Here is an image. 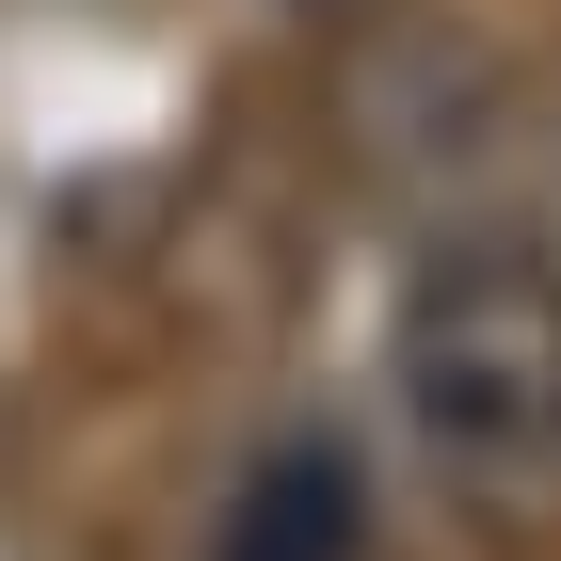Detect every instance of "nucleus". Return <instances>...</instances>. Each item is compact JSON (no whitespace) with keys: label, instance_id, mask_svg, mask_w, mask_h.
<instances>
[{"label":"nucleus","instance_id":"obj_3","mask_svg":"<svg viewBox=\"0 0 561 561\" xmlns=\"http://www.w3.org/2000/svg\"><path fill=\"white\" fill-rule=\"evenodd\" d=\"M273 16H369V0H273Z\"/></svg>","mask_w":561,"mask_h":561},{"label":"nucleus","instance_id":"obj_1","mask_svg":"<svg viewBox=\"0 0 561 561\" xmlns=\"http://www.w3.org/2000/svg\"><path fill=\"white\" fill-rule=\"evenodd\" d=\"M401 433L466 497H561V241L546 225H466L401 289Z\"/></svg>","mask_w":561,"mask_h":561},{"label":"nucleus","instance_id":"obj_2","mask_svg":"<svg viewBox=\"0 0 561 561\" xmlns=\"http://www.w3.org/2000/svg\"><path fill=\"white\" fill-rule=\"evenodd\" d=\"M209 561H369V466H353V449H273V466L225 497Z\"/></svg>","mask_w":561,"mask_h":561}]
</instances>
